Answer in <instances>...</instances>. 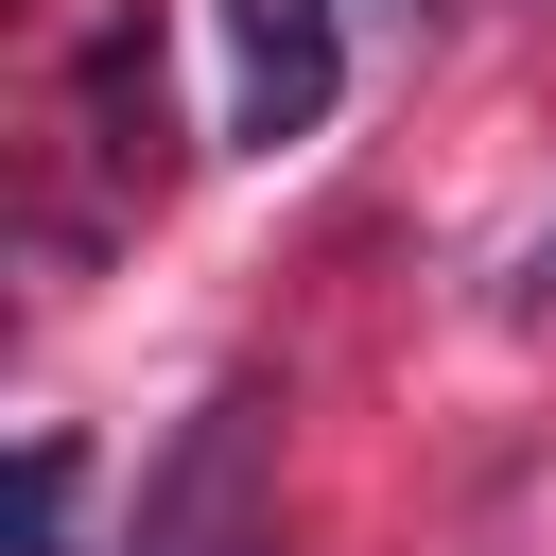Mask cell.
<instances>
[{"label":"cell","mask_w":556,"mask_h":556,"mask_svg":"<svg viewBox=\"0 0 556 556\" xmlns=\"http://www.w3.org/2000/svg\"><path fill=\"white\" fill-rule=\"evenodd\" d=\"M539 295H556V226H539Z\"/></svg>","instance_id":"4"},{"label":"cell","mask_w":556,"mask_h":556,"mask_svg":"<svg viewBox=\"0 0 556 556\" xmlns=\"http://www.w3.org/2000/svg\"><path fill=\"white\" fill-rule=\"evenodd\" d=\"M70 504H87V434H35L17 452V556H70Z\"/></svg>","instance_id":"3"},{"label":"cell","mask_w":556,"mask_h":556,"mask_svg":"<svg viewBox=\"0 0 556 556\" xmlns=\"http://www.w3.org/2000/svg\"><path fill=\"white\" fill-rule=\"evenodd\" d=\"M330 87H348L330 0H226V139H243V156L313 139V122H330Z\"/></svg>","instance_id":"2"},{"label":"cell","mask_w":556,"mask_h":556,"mask_svg":"<svg viewBox=\"0 0 556 556\" xmlns=\"http://www.w3.org/2000/svg\"><path fill=\"white\" fill-rule=\"evenodd\" d=\"M261 434H278V400H261V382H208V400H191V434L156 452V486H139V539H122V556H278Z\"/></svg>","instance_id":"1"}]
</instances>
